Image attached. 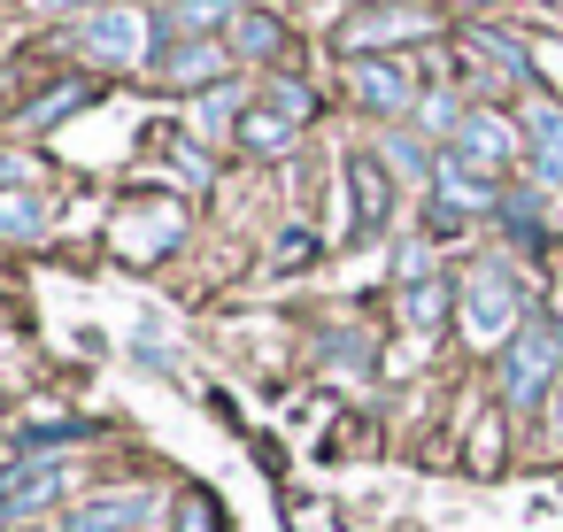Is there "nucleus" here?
Returning a JSON list of instances; mask_svg holds the SVG:
<instances>
[{
	"mask_svg": "<svg viewBox=\"0 0 563 532\" xmlns=\"http://www.w3.org/2000/svg\"><path fill=\"white\" fill-rule=\"evenodd\" d=\"M555 363H563V332H555V317H532V324L517 332L509 363H501V386H509V401H540V386L555 378Z\"/></svg>",
	"mask_w": 563,
	"mask_h": 532,
	"instance_id": "obj_1",
	"label": "nucleus"
},
{
	"mask_svg": "<svg viewBox=\"0 0 563 532\" xmlns=\"http://www.w3.org/2000/svg\"><path fill=\"white\" fill-rule=\"evenodd\" d=\"M78 47H86L93 63L140 70V63H147V16H140V9H93V16L78 24Z\"/></svg>",
	"mask_w": 563,
	"mask_h": 532,
	"instance_id": "obj_2",
	"label": "nucleus"
},
{
	"mask_svg": "<svg viewBox=\"0 0 563 532\" xmlns=\"http://www.w3.org/2000/svg\"><path fill=\"white\" fill-rule=\"evenodd\" d=\"M509 155H517V132H509L501 117H486V109L455 117V155H448V163H463L471 178H486V170H501Z\"/></svg>",
	"mask_w": 563,
	"mask_h": 532,
	"instance_id": "obj_3",
	"label": "nucleus"
},
{
	"mask_svg": "<svg viewBox=\"0 0 563 532\" xmlns=\"http://www.w3.org/2000/svg\"><path fill=\"white\" fill-rule=\"evenodd\" d=\"M401 40H432V9H417V0H394V9H363L347 24V47L371 55V47H401Z\"/></svg>",
	"mask_w": 563,
	"mask_h": 532,
	"instance_id": "obj_4",
	"label": "nucleus"
},
{
	"mask_svg": "<svg viewBox=\"0 0 563 532\" xmlns=\"http://www.w3.org/2000/svg\"><path fill=\"white\" fill-rule=\"evenodd\" d=\"M463 324H471V340L486 347V340H501L509 324H517V286L501 278V270H478L471 286H463Z\"/></svg>",
	"mask_w": 563,
	"mask_h": 532,
	"instance_id": "obj_5",
	"label": "nucleus"
},
{
	"mask_svg": "<svg viewBox=\"0 0 563 532\" xmlns=\"http://www.w3.org/2000/svg\"><path fill=\"white\" fill-rule=\"evenodd\" d=\"M63 494V463H16L0 470V517H32Z\"/></svg>",
	"mask_w": 563,
	"mask_h": 532,
	"instance_id": "obj_6",
	"label": "nucleus"
},
{
	"mask_svg": "<svg viewBox=\"0 0 563 532\" xmlns=\"http://www.w3.org/2000/svg\"><path fill=\"white\" fill-rule=\"evenodd\" d=\"M347 86H355V101L378 109V117H401V109H409V78H401L394 63H378V55H355V63H347Z\"/></svg>",
	"mask_w": 563,
	"mask_h": 532,
	"instance_id": "obj_7",
	"label": "nucleus"
},
{
	"mask_svg": "<svg viewBox=\"0 0 563 532\" xmlns=\"http://www.w3.org/2000/svg\"><path fill=\"white\" fill-rule=\"evenodd\" d=\"M525 140H532V170L540 186H563V109H525Z\"/></svg>",
	"mask_w": 563,
	"mask_h": 532,
	"instance_id": "obj_8",
	"label": "nucleus"
},
{
	"mask_svg": "<svg viewBox=\"0 0 563 532\" xmlns=\"http://www.w3.org/2000/svg\"><path fill=\"white\" fill-rule=\"evenodd\" d=\"M224 40H232V55H247V63H278V55H286V24L263 16V9H240Z\"/></svg>",
	"mask_w": 563,
	"mask_h": 532,
	"instance_id": "obj_9",
	"label": "nucleus"
},
{
	"mask_svg": "<svg viewBox=\"0 0 563 532\" xmlns=\"http://www.w3.org/2000/svg\"><path fill=\"white\" fill-rule=\"evenodd\" d=\"M140 517H147V494H101L70 517V532H132Z\"/></svg>",
	"mask_w": 563,
	"mask_h": 532,
	"instance_id": "obj_10",
	"label": "nucleus"
},
{
	"mask_svg": "<svg viewBox=\"0 0 563 532\" xmlns=\"http://www.w3.org/2000/svg\"><path fill=\"white\" fill-rule=\"evenodd\" d=\"M240 147H263V155L294 147V117H278V109H247V117H240Z\"/></svg>",
	"mask_w": 563,
	"mask_h": 532,
	"instance_id": "obj_11",
	"label": "nucleus"
},
{
	"mask_svg": "<svg viewBox=\"0 0 563 532\" xmlns=\"http://www.w3.org/2000/svg\"><path fill=\"white\" fill-rule=\"evenodd\" d=\"M232 16H240V0H178V16H170V24L194 40V32H217V24L232 32Z\"/></svg>",
	"mask_w": 563,
	"mask_h": 532,
	"instance_id": "obj_12",
	"label": "nucleus"
},
{
	"mask_svg": "<svg viewBox=\"0 0 563 532\" xmlns=\"http://www.w3.org/2000/svg\"><path fill=\"white\" fill-rule=\"evenodd\" d=\"M224 70V47H209V40H186L178 55H170V78L178 86H201V78H217Z\"/></svg>",
	"mask_w": 563,
	"mask_h": 532,
	"instance_id": "obj_13",
	"label": "nucleus"
},
{
	"mask_svg": "<svg viewBox=\"0 0 563 532\" xmlns=\"http://www.w3.org/2000/svg\"><path fill=\"white\" fill-rule=\"evenodd\" d=\"M40 224H47V209L32 193H0V240H40Z\"/></svg>",
	"mask_w": 563,
	"mask_h": 532,
	"instance_id": "obj_14",
	"label": "nucleus"
},
{
	"mask_svg": "<svg viewBox=\"0 0 563 532\" xmlns=\"http://www.w3.org/2000/svg\"><path fill=\"white\" fill-rule=\"evenodd\" d=\"M355 209H363V224H386V178L371 155H355Z\"/></svg>",
	"mask_w": 563,
	"mask_h": 532,
	"instance_id": "obj_15",
	"label": "nucleus"
},
{
	"mask_svg": "<svg viewBox=\"0 0 563 532\" xmlns=\"http://www.w3.org/2000/svg\"><path fill=\"white\" fill-rule=\"evenodd\" d=\"M271 109H278V117H294V124H309L317 93H309V86H294V78H278V86H271Z\"/></svg>",
	"mask_w": 563,
	"mask_h": 532,
	"instance_id": "obj_16",
	"label": "nucleus"
},
{
	"mask_svg": "<svg viewBox=\"0 0 563 532\" xmlns=\"http://www.w3.org/2000/svg\"><path fill=\"white\" fill-rule=\"evenodd\" d=\"M440 309H448V293H440L432 278H424V286H409V324H417V332H432V324H440Z\"/></svg>",
	"mask_w": 563,
	"mask_h": 532,
	"instance_id": "obj_17",
	"label": "nucleus"
},
{
	"mask_svg": "<svg viewBox=\"0 0 563 532\" xmlns=\"http://www.w3.org/2000/svg\"><path fill=\"white\" fill-rule=\"evenodd\" d=\"M55 16H93V9H140V0H40Z\"/></svg>",
	"mask_w": 563,
	"mask_h": 532,
	"instance_id": "obj_18",
	"label": "nucleus"
},
{
	"mask_svg": "<svg viewBox=\"0 0 563 532\" xmlns=\"http://www.w3.org/2000/svg\"><path fill=\"white\" fill-rule=\"evenodd\" d=\"M86 101V86H63V93H47V109H32V124H55L63 109H78Z\"/></svg>",
	"mask_w": 563,
	"mask_h": 532,
	"instance_id": "obj_19",
	"label": "nucleus"
},
{
	"mask_svg": "<svg viewBox=\"0 0 563 532\" xmlns=\"http://www.w3.org/2000/svg\"><path fill=\"white\" fill-rule=\"evenodd\" d=\"M201 124L224 132V124H232V93H201Z\"/></svg>",
	"mask_w": 563,
	"mask_h": 532,
	"instance_id": "obj_20",
	"label": "nucleus"
},
{
	"mask_svg": "<svg viewBox=\"0 0 563 532\" xmlns=\"http://www.w3.org/2000/svg\"><path fill=\"white\" fill-rule=\"evenodd\" d=\"M186 532H217V509H209V494H186Z\"/></svg>",
	"mask_w": 563,
	"mask_h": 532,
	"instance_id": "obj_21",
	"label": "nucleus"
},
{
	"mask_svg": "<svg viewBox=\"0 0 563 532\" xmlns=\"http://www.w3.org/2000/svg\"><path fill=\"white\" fill-rule=\"evenodd\" d=\"M532 70H555V86H563V47H555V40H540V47H532Z\"/></svg>",
	"mask_w": 563,
	"mask_h": 532,
	"instance_id": "obj_22",
	"label": "nucleus"
},
{
	"mask_svg": "<svg viewBox=\"0 0 563 532\" xmlns=\"http://www.w3.org/2000/svg\"><path fill=\"white\" fill-rule=\"evenodd\" d=\"M9 170H16V163H0V186H9Z\"/></svg>",
	"mask_w": 563,
	"mask_h": 532,
	"instance_id": "obj_23",
	"label": "nucleus"
},
{
	"mask_svg": "<svg viewBox=\"0 0 563 532\" xmlns=\"http://www.w3.org/2000/svg\"><path fill=\"white\" fill-rule=\"evenodd\" d=\"M555 432H563V401H555Z\"/></svg>",
	"mask_w": 563,
	"mask_h": 532,
	"instance_id": "obj_24",
	"label": "nucleus"
},
{
	"mask_svg": "<svg viewBox=\"0 0 563 532\" xmlns=\"http://www.w3.org/2000/svg\"><path fill=\"white\" fill-rule=\"evenodd\" d=\"M0 101H9V78H0Z\"/></svg>",
	"mask_w": 563,
	"mask_h": 532,
	"instance_id": "obj_25",
	"label": "nucleus"
}]
</instances>
